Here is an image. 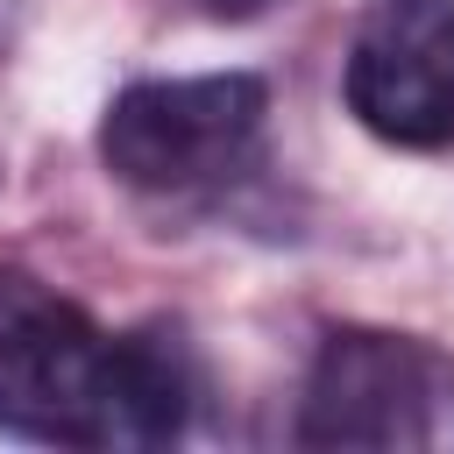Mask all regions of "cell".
<instances>
[{
    "label": "cell",
    "mask_w": 454,
    "mask_h": 454,
    "mask_svg": "<svg viewBox=\"0 0 454 454\" xmlns=\"http://www.w3.org/2000/svg\"><path fill=\"white\" fill-rule=\"evenodd\" d=\"M298 447H454V355L390 333L333 326L305 369Z\"/></svg>",
    "instance_id": "3"
},
{
    "label": "cell",
    "mask_w": 454,
    "mask_h": 454,
    "mask_svg": "<svg viewBox=\"0 0 454 454\" xmlns=\"http://www.w3.org/2000/svg\"><path fill=\"white\" fill-rule=\"evenodd\" d=\"M199 397L170 326L106 333L78 298L0 270V433L50 447H163Z\"/></svg>",
    "instance_id": "1"
},
{
    "label": "cell",
    "mask_w": 454,
    "mask_h": 454,
    "mask_svg": "<svg viewBox=\"0 0 454 454\" xmlns=\"http://www.w3.org/2000/svg\"><path fill=\"white\" fill-rule=\"evenodd\" d=\"M340 99L397 149H454V0H376L348 35Z\"/></svg>",
    "instance_id": "4"
},
{
    "label": "cell",
    "mask_w": 454,
    "mask_h": 454,
    "mask_svg": "<svg viewBox=\"0 0 454 454\" xmlns=\"http://www.w3.org/2000/svg\"><path fill=\"white\" fill-rule=\"evenodd\" d=\"M0 43H7V14H0Z\"/></svg>",
    "instance_id": "6"
},
{
    "label": "cell",
    "mask_w": 454,
    "mask_h": 454,
    "mask_svg": "<svg viewBox=\"0 0 454 454\" xmlns=\"http://www.w3.org/2000/svg\"><path fill=\"white\" fill-rule=\"evenodd\" d=\"M184 7H199V14H213V21H248V14H262V7H277V0H184Z\"/></svg>",
    "instance_id": "5"
},
{
    "label": "cell",
    "mask_w": 454,
    "mask_h": 454,
    "mask_svg": "<svg viewBox=\"0 0 454 454\" xmlns=\"http://www.w3.org/2000/svg\"><path fill=\"white\" fill-rule=\"evenodd\" d=\"M270 85L255 71L135 78L99 121V163L142 199H206L255 163Z\"/></svg>",
    "instance_id": "2"
}]
</instances>
